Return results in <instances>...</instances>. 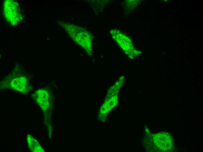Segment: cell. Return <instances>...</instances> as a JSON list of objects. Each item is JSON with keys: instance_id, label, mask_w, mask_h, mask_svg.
<instances>
[{"instance_id": "6da1fadb", "label": "cell", "mask_w": 203, "mask_h": 152, "mask_svg": "<svg viewBox=\"0 0 203 152\" xmlns=\"http://www.w3.org/2000/svg\"><path fill=\"white\" fill-rule=\"evenodd\" d=\"M3 11L6 20L13 26L17 25L22 19V13L18 4L13 0L4 1Z\"/></svg>"}, {"instance_id": "277c9868", "label": "cell", "mask_w": 203, "mask_h": 152, "mask_svg": "<svg viewBox=\"0 0 203 152\" xmlns=\"http://www.w3.org/2000/svg\"><path fill=\"white\" fill-rule=\"evenodd\" d=\"M27 143L29 149L34 152H45L38 141L32 136L29 134L27 137Z\"/></svg>"}, {"instance_id": "7a4b0ae2", "label": "cell", "mask_w": 203, "mask_h": 152, "mask_svg": "<svg viewBox=\"0 0 203 152\" xmlns=\"http://www.w3.org/2000/svg\"><path fill=\"white\" fill-rule=\"evenodd\" d=\"M9 80L8 85L13 90L24 93L27 91L28 82L25 77L20 75L12 76Z\"/></svg>"}, {"instance_id": "3957f363", "label": "cell", "mask_w": 203, "mask_h": 152, "mask_svg": "<svg viewBox=\"0 0 203 152\" xmlns=\"http://www.w3.org/2000/svg\"><path fill=\"white\" fill-rule=\"evenodd\" d=\"M49 94L43 89H39L32 95L36 103L38 104L43 112L46 111L50 106Z\"/></svg>"}]
</instances>
